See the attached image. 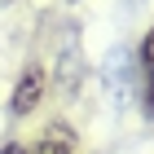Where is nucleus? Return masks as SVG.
<instances>
[{
  "mask_svg": "<svg viewBox=\"0 0 154 154\" xmlns=\"http://www.w3.org/2000/svg\"><path fill=\"white\" fill-rule=\"evenodd\" d=\"M44 84H48L44 66H26V71H22V79L13 84L9 110H13V115H31V110L40 106V97H44Z\"/></svg>",
  "mask_w": 154,
  "mask_h": 154,
  "instance_id": "f257e3e1",
  "label": "nucleus"
},
{
  "mask_svg": "<svg viewBox=\"0 0 154 154\" xmlns=\"http://www.w3.org/2000/svg\"><path fill=\"white\" fill-rule=\"evenodd\" d=\"M26 154H79V141L66 123H48L35 141L26 145Z\"/></svg>",
  "mask_w": 154,
  "mask_h": 154,
  "instance_id": "f03ea898",
  "label": "nucleus"
},
{
  "mask_svg": "<svg viewBox=\"0 0 154 154\" xmlns=\"http://www.w3.org/2000/svg\"><path fill=\"white\" fill-rule=\"evenodd\" d=\"M141 93H145V115L154 119V26L141 40Z\"/></svg>",
  "mask_w": 154,
  "mask_h": 154,
  "instance_id": "7ed1b4c3",
  "label": "nucleus"
},
{
  "mask_svg": "<svg viewBox=\"0 0 154 154\" xmlns=\"http://www.w3.org/2000/svg\"><path fill=\"white\" fill-rule=\"evenodd\" d=\"M0 154H26V145H5Z\"/></svg>",
  "mask_w": 154,
  "mask_h": 154,
  "instance_id": "20e7f679",
  "label": "nucleus"
}]
</instances>
